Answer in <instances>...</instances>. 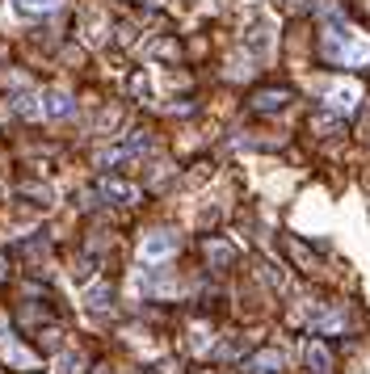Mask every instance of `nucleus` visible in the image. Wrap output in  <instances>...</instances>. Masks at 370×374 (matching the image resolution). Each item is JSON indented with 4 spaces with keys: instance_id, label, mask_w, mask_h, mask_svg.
<instances>
[{
    "instance_id": "f257e3e1",
    "label": "nucleus",
    "mask_w": 370,
    "mask_h": 374,
    "mask_svg": "<svg viewBox=\"0 0 370 374\" xmlns=\"http://www.w3.org/2000/svg\"><path fill=\"white\" fill-rule=\"evenodd\" d=\"M173 248H177V236L173 232H151L143 240V261H165Z\"/></svg>"
},
{
    "instance_id": "f03ea898",
    "label": "nucleus",
    "mask_w": 370,
    "mask_h": 374,
    "mask_svg": "<svg viewBox=\"0 0 370 374\" xmlns=\"http://www.w3.org/2000/svg\"><path fill=\"white\" fill-rule=\"evenodd\" d=\"M64 5V0H13V9L21 17H46V13H55Z\"/></svg>"
},
{
    "instance_id": "7ed1b4c3",
    "label": "nucleus",
    "mask_w": 370,
    "mask_h": 374,
    "mask_svg": "<svg viewBox=\"0 0 370 374\" xmlns=\"http://www.w3.org/2000/svg\"><path fill=\"white\" fill-rule=\"evenodd\" d=\"M101 189H105V198H114V202H122V206H131V202L139 198V189L127 185V181H105Z\"/></svg>"
},
{
    "instance_id": "20e7f679",
    "label": "nucleus",
    "mask_w": 370,
    "mask_h": 374,
    "mask_svg": "<svg viewBox=\"0 0 370 374\" xmlns=\"http://www.w3.org/2000/svg\"><path fill=\"white\" fill-rule=\"evenodd\" d=\"M42 114H50V118H68V114H72V101H68L64 93H46Z\"/></svg>"
},
{
    "instance_id": "39448f33",
    "label": "nucleus",
    "mask_w": 370,
    "mask_h": 374,
    "mask_svg": "<svg viewBox=\"0 0 370 374\" xmlns=\"http://www.w3.org/2000/svg\"><path fill=\"white\" fill-rule=\"evenodd\" d=\"M110 299H114V290L101 282V286H93V290L84 294V307H89V311H105V307H110Z\"/></svg>"
},
{
    "instance_id": "423d86ee",
    "label": "nucleus",
    "mask_w": 370,
    "mask_h": 374,
    "mask_svg": "<svg viewBox=\"0 0 370 374\" xmlns=\"http://www.w3.org/2000/svg\"><path fill=\"white\" fill-rule=\"evenodd\" d=\"M307 366H311L315 374H329V366H333V362H329V349H324V345H307Z\"/></svg>"
},
{
    "instance_id": "0eeeda50",
    "label": "nucleus",
    "mask_w": 370,
    "mask_h": 374,
    "mask_svg": "<svg viewBox=\"0 0 370 374\" xmlns=\"http://www.w3.org/2000/svg\"><path fill=\"white\" fill-rule=\"evenodd\" d=\"M252 370L257 374H274V370H282V357L278 353H261V357H252Z\"/></svg>"
},
{
    "instance_id": "6e6552de",
    "label": "nucleus",
    "mask_w": 370,
    "mask_h": 374,
    "mask_svg": "<svg viewBox=\"0 0 370 374\" xmlns=\"http://www.w3.org/2000/svg\"><path fill=\"white\" fill-rule=\"evenodd\" d=\"M286 105V93H261L257 97V110H282Z\"/></svg>"
},
{
    "instance_id": "1a4fd4ad",
    "label": "nucleus",
    "mask_w": 370,
    "mask_h": 374,
    "mask_svg": "<svg viewBox=\"0 0 370 374\" xmlns=\"http://www.w3.org/2000/svg\"><path fill=\"white\" fill-rule=\"evenodd\" d=\"M353 88H333V105H341V110H349V105H353Z\"/></svg>"
},
{
    "instance_id": "9d476101",
    "label": "nucleus",
    "mask_w": 370,
    "mask_h": 374,
    "mask_svg": "<svg viewBox=\"0 0 370 374\" xmlns=\"http://www.w3.org/2000/svg\"><path fill=\"white\" fill-rule=\"evenodd\" d=\"M59 366H64V374H76V370H80V357H64Z\"/></svg>"
}]
</instances>
